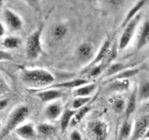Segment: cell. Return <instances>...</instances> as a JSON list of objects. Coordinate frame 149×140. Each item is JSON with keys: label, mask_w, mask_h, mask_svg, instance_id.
<instances>
[{"label": "cell", "mask_w": 149, "mask_h": 140, "mask_svg": "<svg viewBox=\"0 0 149 140\" xmlns=\"http://www.w3.org/2000/svg\"><path fill=\"white\" fill-rule=\"evenodd\" d=\"M143 137H144V138H146V139H149V127L147 128L146 134H144V135H143Z\"/></svg>", "instance_id": "34"}, {"label": "cell", "mask_w": 149, "mask_h": 140, "mask_svg": "<svg viewBox=\"0 0 149 140\" xmlns=\"http://www.w3.org/2000/svg\"><path fill=\"white\" fill-rule=\"evenodd\" d=\"M37 131H38V132L41 134L49 136V135H51L52 134L55 133L56 128L54 127L53 125H51V124L42 123V124H39L38 126H37Z\"/></svg>", "instance_id": "28"}, {"label": "cell", "mask_w": 149, "mask_h": 140, "mask_svg": "<svg viewBox=\"0 0 149 140\" xmlns=\"http://www.w3.org/2000/svg\"><path fill=\"white\" fill-rule=\"evenodd\" d=\"M149 44V20L146 21L143 25L140 28L138 37H137V43L136 48L137 50H141L143 47Z\"/></svg>", "instance_id": "9"}, {"label": "cell", "mask_w": 149, "mask_h": 140, "mask_svg": "<svg viewBox=\"0 0 149 140\" xmlns=\"http://www.w3.org/2000/svg\"><path fill=\"white\" fill-rule=\"evenodd\" d=\"M91 100V97H76L72 101V108L74 110H78L81 107L87 106V104Z\"/></svg>", "instance_id": "27"}, {"label": "cell", "mask_w": 149, "mask_h": 140, "mask_svg": "<svg viewBox=\"0 0 149 140\" xmlns=\"http://www.w3.org/2000/svg\"><path fill=\"white\" fill-rule=\"evenodd\" d=\"M67 34V27L64 24H56L52 29V36L55 39L60 40L63 38Z\"/></svg>", "instance_id": "26"}, {"label": "cell", "mask_w": 149, "mask_h": 140, "mask_svg": "<svg viewBox=\"0 0 149 140\" xmlns=\"http://www.w3.org/2000/svg\"><path fill=\"white\" fill-rule=\"evenodd\" d=\"M3 3V1H2V0H0V5H1Z\"/></svg>", "instance_id": "35"}, {"label": "cell", "mask_w": 149, "mask_h": 140, "mask_svg": "<svg viewBox=\"0 0 149 140\" xmlns=\"http://www.w3.org/2000/svg\"><path fill=\"white\" fill-rule=\"evenodd\" d=\"M90 110H91V106H85L81 107V108H79L78 110H77L76 114L74 115L73 119L71 120V123H70V124L74 126V125L79 123L84 119V117L87 115V113Z\"/></svg>", "instance_id": "23"}, {"label": "cell", "mask_w": 149, "mask_h": 140, "mask_svg": "<svg viewBox=\"0 0 149 140\" xmlns=\"http://www.w3.org/2000/svg\"><path fill=\"white\" fill-rule=\"evenodd\" d=\"M92 51V46L90 43H82L77 49V56L82 62H86L91 57Z\"/></svg>", "instance_id": "14"}, {"label": "cell", "mask_w": 149, "mask_h": 140, "mask_svg": "<svg viewBox=\"0 0 149 140\" xmlns=\"http://www.w3.org/2000/svg\"><path fill=\"white\" fill-rule=\"evenodd\" d=\"M76 111L77 110L69 109V108L63 111V114L61 116V129H62V132H64L70 125L74 115L76 114Z\"/></svg>", "instance_id": "18"}, {"label": "cell", "mask_w": 149, "mask_h": 140, "mask_svg": "<svg viewBox=\"0 0 149 140\" xmlns=\"http://www.w3.org/2000/svg\"><path fill=\"white\" fill-rule=\"evenodd\" d=\"M30 113L29 107L24 105L18 106L14 108L10 114L8 115V118L6 121L4 128L0 132V140H3L8 134H10L12 131L16 130L21 123H23Z\"/></svg>", "instance_id": "2"}, {"label": "cell", "mask_w": 149, "mask_h": 140, "mask_svg": "<svg viewBox=\"0 0 149 140\" xmlns=\"http://www.w3.org/2000/svg\"><path fill=\"white\" fill-rule=\"evenodd\" d=\"M0 128H1V121H0Z\"/></svg>", "instance_id": "36"}, {"label": "cell", "mask_w": 149, "mask_h": 140, "mask_svg": "<svg viewBox=\"0 0 149 140\" xmlns=\"http://www.w3.org/2000/svg\"><path fill=\"white\" fill-rule=\"evenodd\" d=\"M8 105V99L0 100V111H2L4 108H6Z\"/></svg>", "instance_id": "32"}, {"label": "cell", "mask_w": 149, "mask_h": 140, "mask_svg": "<svg viewBox=\"0 0 149 140\" xmlns=\"http://www.w3.org/2000/svg\"><path fill=\"white\" fill-rule=\"evenodd\" d=\"M136 103H137V94H136V91H135L130 95L128 102L125 106V114L127 117H130L135 111Z\"/></svg>", "instance_id": "21"}, {"label": "cell", "mask_w": 149, "mask_h": 140, "mask_svg": "<svg viewBox=\"0 0 149 140\" xmlns=\"http://www.w3.org/2000/svg\"><path fill=\"white\" fill-rule=\"evenodd\" d=\"M125 106H126V103L123 99H121V98L116 99L115 102L113 103V108L116 113H121L122 111H124Z\"/></svg>", "instance_id": "29"}, {"label": "cell", "mask_w": 149, "mask_h": 140, "mask_svg": "<svg viewBox=\"0 0 149 140\" xmlns=\"http://www.w3.org/2000/svg\"><path fill=\"white\" fill-rule=\"evenodd\" d=\"M139 99L141 101L147 100L149 98V80L148 79H143L140 82L139 85Z\"/></svg>", "instance_id": "24"}, {"label": "cell", "mask_w": 149, "mask_h": 140, "mask_svg": "<svg viewBox=\"0 0 149 140\" xmlns=\"http://www.w3.org/2000/svg\"><path fill=\"white\" fill-rule=\"evenodd\" d=\"M4 19L9 29L13 31L20 30L22 27V21L21 17L10 9H6L4 11Z\"/></svg>", "instance_id": "8"}, {"label": "cell", "mask_w": 149, "mask_h": 140, "mask_svg": "<svg viewBox=\"0 0 149 140\" xmlns=\"http://www.w3.org/2000/svg\"><path fill=\"white\" fill-rule=\"evenodd\" d=\"M86 131L90 140H106L108 136V125L100 120L88 121Z\"/></svg>", "instance_id": "3"}, {"label": "cell", "mask_w": 149, "mask_h": 140, "mask_svg": "<svg viewBox=\"0 0 149 140\" xmlns=\"http://www.w3.org/2000/svg\"><path fill=\"white\" fill-rule=\"evenodd\" d=\"M22 45V40L17 36H8L3 40V46L7 49H17Z\"/></svg>", "instance_id": "25"}, {"label": "cell", "mask_w": 149, "mask_h": 140, "mask_svg": "<svg viewBox=\"0 0 149 140\" xmlns=\"http://www.w3.org/2000/svg\"><path fill=\"white\" fill-rule=\"evenodd\" d=\"M108 63H110V60L108 59V57H107V59L105 61H104L102 63L95 65V66H93L92 68H91L90 70H88V76L90 78H96L98 76H100V75L104 72L105 67L108 65Z\"/></svg>", "instance_id": "22"}, {"label": "cell", "mask_w": 149, "mask_h": 140, "mask_svg": "<svg viewBox=\"0 0 149 140\" xmlns=\"http://www.w3.org/2000/svg\"><path fill=\"white\" fill-rule=\"evenodd\" d=\"M36 95L38 97L42 102L47 103V102L59 99L60 97H62L63 92L60 90H58V89H49V90L36 93Z\"/></svg>", "instance_id": "10"}, {"label": "cell", "mask_w": 149, "mask_h": 140, "mask_svg": "<svg viewBox=\"0 0 149 140\" xmlns=\"http://www.w3.org/2000/svg\"><path fill=\"white\" fill-rule=\"evenodd\" d=\"M41 52V29H38L32 33L26 40V56L29 60H36Z\"/></svg>", "instance_id": "4"}, {"label": "cell", "mask_w": 149, "mask_h": 140, "mask_svg": "<svg viewBox=\"0 0 149 140\" xmlns=\"http://www.w3.org/2000/svg\"><path fill=\"white\" fill-rule=\"evenodd\" d=\"M110 40H105L104 42V44L102 45V47L100 48L99 51L97 52L95 58L93 59L91 64L88 65V66L85 68V72L87 71V70H90L91 68H92L93 66H95V65L99 64L101 63H102L104 61H105L107 59V57H108V55L110 53Z\"/></svg>", "instance_id": "7"}, {"label": "cell", "mask_w": 149, "mask_h": 140, "mask_svg": "<svg viewBox=\"0 0 149 140\" xmlns=\"http://www.w3.org/2000/svg\"><path fill=\"white\" fill-rule=\"evenodd\" d=\"M96 84H86V85L77 88L74 91V97H91L92 92L96 90Z\"/></svg>", "instance_id": "16"}, {"label": "cell", "mask_w": 149, "mask_h": 140, "mask_svg": "<svg viewBox=\"0 0 149 140\" xmlns=\"http://www.w3.org/2000/svg\"><path fill=\"white\" fill-rule=\"evenodd\" d=\"M45 116L49 120H56L63 114V107L58 103H52L46 106L44 110Z\"/></svg>", "instance_id": "13"}, {"label": "cell", "mask_w": 149, "mask_h": 140, "mask_svg": "<svg viewBox=\"0 0 149 140\" xmlns=\"http://www.w3.org/2000/svg\"><path fill=\"white\" fill-rule=\"evenodd\" d=\"M15 132L19 136L25 140L33 139L36 136V130L32 123H26L19 126L15 130Z\"/></svg>", "instance_id": "11"}, {"label": "cell", "mask_w": 149, "mask_h": 140, "mask_svg": "<svg viewBox=\"0 0 149 140\" xmlns=\"http://www.w3.org/2000/svg\"><path fill=\"white\" fill-rule=\"evenodd\" d=\"M0 61H13V57L12 55L8 52V51H5L0 50Z\"/></svg>", "instance_id": "30"}, {"label": "cell", "mask_w": 149, "mask_h": 140, "mask_svg": "<svg viewBox=\"0 0 149 140\" xmlns=\"http://www.w3.org/2000/svg\"><path fill=\"white\" fill-rule=\"evenodd\" d=\"M132 133V123L129 120L123 121L119 128L118 140H125V139L130 138Z\"/></svg>", "instance_id": "20"}, {"label": "cell", "mask_w": 149, "mask_h": 140, "mask_svg": "<svg viewBox=\"0 0 149 140\" xmlns=\"http://www.w3.org/2000/svg\"><path fill=\"white\" fill-rule=\"evenodd\" d=\"M144 4H146V1H143V0H142V1H138L136 4H135L134 6L129 10L127 15H126V18H125V20L123 21L122 25H121V26H122L123 28H125V26L127 25L128 23L132 21L138 13H140V10H141L142 8L144 6Z\"/></svg>", "instance_id": "17"}, {"label": "cell", "mask_w": 149, "mask_h": 140, "mask_svg": "<svg viewBox=\"0 0 149 140\" xmlns=\"http://www.w3.org/2000/svg\"><path fill=\"white\" fill-rule=\"evenodd\" d=\"M4 34H5V28L2 24V22H0V37H1Z\"/></svg>", "instance_id": "33"}, {"label": "cell", "mask_w": 149, "mask_h": 140, "mask_svg": "<svg viewBox=\"0 0 149 140\" xmlns=\"http://www.w3.org/2000/svg\"><path fill=\"white\" fill-rule=\"evenodd\" d=\"M70 140H82V135L78 131L74 130L70 134Z\"/></svg>", "instance_id": "31"}, {"label": "cell", "mask_w": 149, "mask_h": 140, "mask_svg": "<svg viewBox=\"0 0 149 140\" xmlns=\"http://www.w3.org/2000/svg\"><path fill=\"white\" fill-rule=\"evenodd\" d=\"M149 127V115H144L136 120L132 128V133L130 140H138L142 138Z\"/></svg>", "instance_id": "6"}, {"label": "cell", "mask_w": 149, "mask_h": 140, "mask_svg": "<svg viewBox=\"0 0 149 140\" xmlns=\"http://www.w3.org/2000/svg\"><path fill=\"white\" fill-rule=\"evenodd\" d=\"M140 72V68L137 67H130L121 71L120 73L116 74V76L112 78V81L113 80H123V79H128L130 78L134 77Z\"/></svg>", "instance_id": "19"}, {"label": "cell", "mask_w": 149, "mask_h": 140, "mask_svg": "<svg viewBox=\"0 0 149 140\" xmlns=\"http://www.w3.org/2000/svg\"><path fill=\"white\" fill-rule=\"evenodd\" d=\"M132 67V65L129 64H122V63H115L109 65L108 68L106 69V71L104 73V77L105 78H113L116 76V74L120 73L123 70Z\"/></svg>", "instance_id": "15"}, {"label": "cell", "mask_w": 149, "mask_h": 140, "mask_svg": "<svg viewBox=\"0 0 149 140\" xmlns=\"http://www.w3.org/2000/svg\"><path fill=\"white\" fill-rule=\"evenodd\" d=\"M88 80L84 78H74L72 80H68V81H64V82H61L57 83L53 86H49L51 89H60V88H64V89H72V88H79L81 86H84L88 84Z\"/></svg>", "instance_id": "12"}, {"label": "cell", "mask_w": 149, "mask_h": 140, "mask_svg": "<svg viewBox=\"0 0 149 140\" xmlns=\"http://www.w3.org/2000/svg\"><path fill=\"white\" fill-rule=\"evenodd\" d=\"M141 17H142V14L138 13L137 15L125 26L124 31L119 39V50L126 49L128 47V45L130 44V40H132V38L133 37L135 30H136V28L138 26V23L140 20H141Z\"/></svg>", "instance_id": "5"}, {"label": "cell", "mask_w": 149, "mask_h": 140, "mask_svg": "<svg viewBox=\"0 0 149 140\" xmlns=\"http://www.w3.org/2000/svg\"><path fill=\"white\" fill-rule=\"evenodd\" d=\"M21 78L24 84L35 88L51 85L55 80L53 75L45 69L23 70Z\"/></svg>", "instance_id": "1"}]
</instances>
